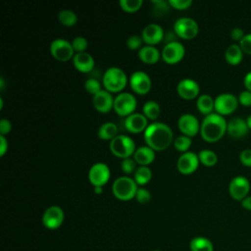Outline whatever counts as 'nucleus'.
I'll use <instances>...</instances> for the list:
<instances>
[{
	"mask_svg": "<svg viewBox=\"0 0 251 251\" xmlns=\"http://www.w3.org/2000/svg\"><path fill=\"white\" fill-rule=\"evenodd\" d=\"M143 138L146 145L154 151H163L172 144L174 133L167 124L154 122L146 127Z\"/></svg>",
	"mask_w": 251,
	"mask_h": 251,
	"instance_id": "1",
	"label": "nucleus"
},
{
	"mask_svg": "<svg viewBox=\"0 0 251 251\" xmlns=\"http://www.w3.org/2000/svg\"><path fill=\"white\" fill-rule=\"evenodd\" d=\"M227 122L224 116L218 113H212L203 119L200 126L202 138L207 142H216L226 132Z\"/></svg>",
	"mask_w": 251,
	"mask_h": 251,
	"instance_id": "2",
	"label": "nucleus"
},
{
	"mask_svg": "<svg viewBox=\"0 0 251 251\" xmlns=\"http://www.w3.org/2000/svg\"><path fill=\"white\" fill-rule=\"evenodd\" d=\"M102 83L107 91L120 92L126 87L127 76L121 68L110 67L103 74Z\"/></svg>",
	"mask_w": 251,
	"mask_h": 251,
	"instance_id": "3",
	"label": "nucleus"
},
{
	"mask_svg": "<svg viewBox=\"0 0 251 251\" xmlns=\"http://www.w3.org/2000/svg\"><path fill=\"white\" fill-rule=\"evenodd\" d=\"M137 183L129 176H123L116 178L112 185L114 196L121 201H128L135 198L137 191Z\"/></svg>",
	"mask_w": 251,
	"mask_h": 251,
	"instance_id": "4",
	"label": "nucleus"
},
{
	"mask_svg": "<svg viewBox=\"0 0 251 251\" xmlns=\"http://www.w3.org/2000/svg\"><path fill=\"white\" fill-rule=\"evenodd\" d=\"M135 143L131 137L126 134H118L110 141L111 152L121 159L130 158L135 152Z\"/></svg>",
	"mask_w": 251,
	"mask_h": 251,
	"instance_id": "5",
	"label": "nucleus"
},
{
	"mask_svg": "<svg viewBox=\"0 0 251 251\" xmlns=\"http://www.w3.org/2000/svg\"><path fill=\"white\" fill-rule=\"evenodd\" d=\"M136 106V98L129 92H121L115 97L114 110L119 116L127 117L133 114Z\"/></svg>",
	"mask_w": 251,
	"mask_h": 251,
	"instance_id": "6",
	"label": "nucleus"
},
{
	"mask_svg": "<svg viewBox=\"0 0 251 251\" xmlns=\"http://www.w3.org/2000/svg\"><path fill=\"white\" fill-rule=\"evenodd\" d=\"M174 30L176 35L182 39H192L197 35L199 26L195 20L188 17H182L175 22Z\"/></svg>",
	"mask_w": 251,
	"mask_h": 251,
	"instance_id": "7",
	"label": "nucleus"
},
{
	"mask_svg": "<svg viewBox=\"0 0 251 251\" xmlns=\"http://www.w3.org/2000/svg\"><path fill=\"white\" fill-rule=\"evenodd\" d=\"M50 53L58 61L66 62L75 56L72 42L65 38H56L50 44Z\"/></svg>",
	"mask_w": 251,
	"mask_h": 251,
	"instance_id": "8",
	"label": "nucleus"
},
{
	"mask_svg": "<svg viewBox=\"0 0 251 251\" xmlns=\"http://www.w3.org/2000/svg\"><path fill=\"white\" fill-rule=\"evenodd\" d=\"M238 103V97L233 93H221L215 98V111L222 116L229 115L235 111Z\"/></svg>",
	"mask_w": 251,
	"mask_h": 251,
	"instance_id": "9",
	"label": "nucleus"
},
{
	"mask_svg": "<svg viewBox=\"0 0 251 251\" xmlns=\"http://www.w3.org/2000/svg\"><path fill=\"white\" fill-rule=\"evenodd\" d=\"M111 176V171L108 165L102 162L93 164L88 171V179L93 186L105 185Z\"/></svg>",
	"mask_w": 251,
	"mask_h": 251,
	"instance_id": "10",
	"label": "nucleus"
},
{
	"mask_svg": "<svg viewBox=\"0 0 251 251\" xmlns=\"http://www.w3.org/2000/svg\"><path fill=\"white\" fill-rule=\"evenodd\" d=\"M65 220L63 209L57 205L48 207L42 215V224L48 229H57L62 226Z\"/></svg>",
	"mask_w": 251,
	"mask_h": 251,
	"instance_id": "11",
	"label": "nucleus"
},
{
	"mask_svg": "<svg viewBox=\"0 0 251 251\" xmlns=\"http://www.w3.org/2000/svg\"><path fill=\"white\" fill-rule=\"evenodd\" d=\"M184 54L185 48L183 44L179 41H174L165 45L162 50L161 57L167 64L173 65L178 63L184 57Z\"/></svg>",
	"mask_w": 251,
	"mask_h": 251,
	"instance_id": "12",
	"label": "nucleus"
},
{
	"mask_svg": "<svg viewBox=\"0 0 251 251\" xmlns=\"http://www.w3.org/2000/svg\"><path fill=\"white\" fill-rule=\"evenodd\" d=\"M250 190V182L244 176H236L229 181L228 192L229 195L238 201L244 199Z\"/></svg>",
	"mask_w": 251,
	"mask_h": 251,
	"instance_id": "13",
	"label": "nucleus"
},
{
	"mask_svg": "<svg viewBox=\"0 0 251 251\" xmlns=\"http://www.w3.org/2000/svg\"><path fill=\"white\" fill-rule=\"evenodd\" d=\"M128 81L133 92L137 94L144 95L151 89V78L145 72L136 71L132 73L129 76Z\"/></svg>",
	"mask_w": 251,
	"mask_h": 251,
	"instance_id": "14",
	"label": "nucleus"
},
{
	"mask_svg": "<svg viewBox=\"0 0 251 251\" xmlns=\"http://www.w3.org/2000/svg\"><path fill=\"white\" fill-rule=\"evenodd\" d=\"M199 163L200 161L198 158V154L191 151H187L179 156L176 162V167L180 174L190 175L197 170Z\"/></svg>",
	"mask_w": 251,
	"mask_h": 251,
	"instance_id": "15",
	"label": "nucleus"
},
{
	"mask_svg": "<svg viewBox=\"0 0 251 251\" xmlns=\"http://www.w3.org/2000/svg\"><path fill=\"white\" fill-rule=\"evenodd\" d=\"M200 124L197 118L192 114H182L177 120V126L184 135L192 137L200 131Z\"/></svg>",
	"mask_w": 251,
	"mask_h": 251,
	"instance_id": "16",
	"label": "nucleus"
},
{
	"mask_svg": "<svg viewBox=\"0 0 251 251\" xmlns=\"http://www.w3.org/2000/svg\"><path fill=\"white\" fill-rule=\"evenodd\" d=\"M176 92L181 98L190 100L199 96L200 87L198 82H196L194 79L186 77L178 81L176 85Z\"/></svg>",
	"mask_w": 251,
	"mask_h": 251,
	"instance_id": "17",
	"label": "nucleus"
},
{
	"mask_svg": "<svg viewBox=\"0 0 251 251\" xmlns=\"http://www.w3.org/2000/svg\"><path fill=\"white\" fill-rule=\"evenodd\" d=\"M165 32L161 25L158 24H149L144 26L141 37L143 42L146 43V45L154 46L155 44L161 42L164 39Z\"/></svg>",
	"mask_w": 251,
	"mask_h": 251,
	"instance_id": "18",
	"label": "nucleus"
},
{
	"mask_svg": "<svg viewBox=\"0 0 251 251\" xmlns=\"http://www.w3.org/2000/svg\"><path fill=\"white\" fill-rule=\"evenodd\" d=\"M114 100L111 92L107 91L106 89H102L97 94L93 95L92 103L94 108L99 113H108L112 109H114Z\"/></svg>",
	"mask_w": 251,
	"mask_h": 251,
	"instance_id": "19",
	"label": "nucleus"
},
{
	"mask_svg": "<svg viewBox=\"0 0 251 251\" xmlns=\"http://www.w3.org/2000/svg\"><path fill=\"white\" fill-rule=\"evenodd\" d=\"M148 126V119L141 113H133L125 120V127L131 133H139L145 131Z\"/></svg>",
	"mask_w": 251,
	"mask_h": 251,
	"instance_id": "20",
	"label": "nucleus"
},
{
	"mask_svg": "<svg viewBox=\"0 0 251 251\" xmlns=\"http://www.w3.org/2000/svg\"><path fill=\"white\" fill-rule=\"evenodd\" d=\"M249 127L246 120L242 117H234L227 122L226 132L234 138H240L247 134Z\"/></svg>",
	"mask_w": 251,
	"mask_h": 251,
	"instance_id": "21",
	"label": "nucleus"
},
{
	"mask_svg": "<svg viewBox=\"0 0 251 251\" xmlns=\"http://www.w3.org/2000/svg\"><path fill=\"white\" fill-rule=\"evenodd\" d=\"M73 63L75 68L80 73H89L94 68V59L93 57L87 52L75 53L73 58Z\"/></svg>",
	"mask_w": 251,
	"mask_h": 251,
	"instance_id": "22",
	"label": "nucleus"
},
{
	"mask_svg": "<svg viewBox=\"0 0 251 251\" xmlns=\"http://www.w3.org/2000/svg\"><path fill=\"white\" fill-rule=\"evenodd\" d=\"M155 159V151L149 146H140L135 149L133 154V160L140 166H147L151 164Z\"/></svg>",
	"mask_w": 251,
	"mask_h": 251,
	"instance_id": "23",
	"label": "nucleus"
},
{
	"mask_svg": "<svg viewBox=\"0 0 251 251\" xmlns=\"http://www.w3.org/2000/svg\"><path fill=\"white\" fill-rule=\"evenodd\" d=\"M138 57L143 63L153 65L159 61L161 53L154 46L144 45L138 50Z\"/></svg>",
	"mask_w": 251,
	"mask_h": 251,
	"instance_id": "24",
	"label": "nucleus"
},
{
	"mask_svg": "<svg viewBox=\"0 0 251 251\" xmlns=\"http://www.w3.org/2000/svg\"><path fill=\"white\" fill-rule=\"evenodd\" d=\"M243 58V51L239 44L232 43L228 45V47L226 49L225 52V59L226 61L232 66L238 65Z\"/></svg>",
	"mask_w": 251,
	"mask_h": 251,
	"instance_id": "25",
	"label": "nucleus"
},
{
	"mask_svg": "<svg viewBox=\"0 0 251 251\" xmlns=\"http://www.w3.org/2000/svg\"><path fill=\"white\" fill-rule=\"evenodd\" d=\"M196 106L200 113L207 116L212 114L213 110H215V99L209 94H201L197 97Z\"/></svg>",
	"mask_w": 251,
	"mask_h": 251,
	"instance_id": "26",
	"label": "nucleus"
},
{
	"mask_svg": "<svg viewBox=\"0 0 251 251\" xmlns=\"http://www.w3.org/2000/svg\"><path fill=\"white\" fill-rule=\"evenodd\" d=\"M118 135V126L113 122H106L98 128V136L104 140H113Z\"/></svg>",
	"mask_w": 251,
	"mask_h": 251,
	"instance_id": "27",
	"label": "nucleus"
},
{
	"mask_svg": "<svg viewBox=\"0 0 251 251\" xmlns=\"http://www.w3.org/2000/svg\"><path fill=\"white\" fill-rule=\"evenodd\" d=\"M190 251H214L212 241L204 236L193 237L189 243Z\"/></svg>",
	"mask_w": 251,
	"mask_h": 251,
	"instance_id": "28",
	"label": "nucleus"
},
{
	"mask_svg": "<svg viewBox=\"0 0 251 251\" xmlns=\"http://www.w3.org/2000/svg\"><path fill=\"white\" fill-rule=\"evenodd\" d=\"M152 178V171L148 166H139L134 174L133 179L137 183V185H144L148 183Z\"/></svg>",
	"mask_w": 251,
	"mask_h": 251,
	"instance_id": "29",
	"label": "nucleus"
},
{
	"mask_svg": "<svg viewBox=\"0 0 251 251\" xmlns=\"http://www.w3.org/2000/svg\"><path fill=\"white\" fill-rule=\"evenodd\" d=\"M142 111H143V115L151 121L156 120L161 112V108L160 105L154 101V100H149L147 102L144 103L143 107H142Z\"/></svg>",
	"mask_w": 251,
	"mask_h": 251,
	"instance_id": "30",
	"label": "nucleus"
},
{
	"mask_svg": "<svg viewBox=\"0 0 251 251\" xmlns=\"http://www.w3.org/2000/svg\"><path fill=\"white\" fill-rule=\"evenodd\" d=\"M198 158L200 163H202L206 167H213L218 162L217 154L209 149H202L198 153Z\"/></svg>",
	"mask_w": 251,
	"mask_h": 251,
	"instance_id": "31",
	"label": "nucleus"
},
{
	"mask_svg": "<svg viewBox=\"0 0 251 251\" xmlns=\"http://www.w3.org/2000/svg\"><path fill=\"white\" fill-rule=\"evenodd\" d=\"M59 22L66 26H73L77 22V16L76 14L72 10H62L58 14Z\"/></svg>",
	"mask_w": 251,
	"mask_h": 251,
	"instance_id": "32",
	"label": "nucleus"
},
{
	"mask_svg": "<svg viewBox=\"0 0 251 251\" xmlns=\"http://www.w3.org/2000/svg\"><path fill=\"white\" fill-rule=\"evenodd\" d=\"M191 137L181 134L179 136H177L175 140H174V146L175 148L179 151V152H187L189 147L191 146Z\"/></svg>",
	"mask_w": 251,
	"mask_h": 251,
	"instance_id": "33",
	"label": "nucleus"
},
{
	"mask_svg": "<svg viewBox=\"0 0 251 251\" xmlns=\"http://www.w3.org/2000/svg\"><path fill=\"white\" fill-rule=\"evenodd\" d=\"M142 5H143V0H121L120 1L121 8L127 13H133L138 11Z\"/></svg>",
	"mask_w": 251,
	"mask_h": 251,
	"instance_id": "34",
	"label": "nucleus"
},
{
	"mask_svg": "<svg viewBox=\"0 0 251 251\" xmlns=\"http://www.w3.org/2000/svg\"><path fill=\"white\" fill-rule=\"evenodd\" d=\"M84 88H85V90H86L88 93H90V94H92V95H95V94H97L99 91L102 90V89H101V83H100V81H99L97 78H95V77H89V78H87V79L85 80V82H84Z\"/></svg>",
	"mask_w": 251,
	"mask_h": 251,
	"instance_id": "35",
	"label": "nucleus"
},
{
	"mask_svg": "<svg viewBox=\"0 0 251 251\" xmlns=\"http://www.w3.org/2000/svg\"><path fill=\"white\" fill-rule=\"evenodd\" d=\"M72 45L73 48L75 50V52L76 53H81V52H86V48L88 45L87 39L83 36H76L73 39L72 41Z\"/></svg>",
	"mask_w": 251,
	"mask_h": 251,
	"instance_id": "36",
	"label": "nucleus"
},
{
	"mask_svg": "<svg viewBox=\"0 0 251 251\" xmlns=\"http://www.w3.org/2000/svg\"><path fill=\"white\" fill-rule=\"evenodd\" d=\"M121 168L122 171L126 174V175H130V174H134L136 168V162L131 159V158H126V159H123L122 163H121Z\"/></svg>",
	"mask_w": 251,
	"mask_h": 251,
	"instance_id": "37",
	"label": "nucleus"
},
{
	"mask_svg": "<svg viewBox=\"0 0 251 251\" xmlns=\"http://www.w3.org/2000/svg\"><path fill=\"white\" fill-rule=\"evenodd\" d=\"M142 37L136 34L130 35L127 39H126V46L128 47V49L130 50H139L142 46Z\"/></svg>",
	"mask_w": 251,
	"mask_h": 251,
	"instance_id": "38",
	"label": "nucleus"
},
{
	"mask_svg": "<svg viewBox=\"0 0 251 251\" xmlns=\"http://www.w3.org/2000/svg\"><path fill=\"white\" fill-rule=\"evenodd\" d=\"M135 199L140 204H147L151 199V193L146 188H138L135 194Z\"/></svg>",
	"mask_w": 251,
	"mask_h": 251,
	"instance_id": "39",
	"label": "nucleus"
},
{
	"mask_svg": "<svg viewBox=\"0 0 251 251\" xmlns=\"http://www.w3.org/2000/svg\"><path fill=\"white\" fill-rule=\"evenodd\" d=\"M170 6L176 10H186L192 4V0H169Z\"/></svg>",
	"mask_w": 251,
	"mask_h": 251,
	"instance_id": "40",
	"label": "nucleus"
},
{
	"mask_svg": "<svg viewBox=\"0 0 251 251\" xmlns=\"http://www.w3.org/2000/svg\"><path fill=\"white\" fill-rule=\"evenodd\" d=\"M152 3L154 4V10L157 12L156 14H167L171 7L169 2H165L163 0H154Z\"/></svg>",
	"mask_w": 251,
	"mask_h": 251,
	"instance_id": "41",
	"label": "nucleus"
},
{
	"mask_svg": "<svg viewBox=\"0 0 251 251\" xmlns=\"http://www.w3.org/2000/svg\"><path fill=\"white\" fill-rule=\"evenodd\" d=\"M239 46L241 47L243 53L251 55V32L243 36V38L239 41Z\"/></svg>",
	"mask_w": 251,
	"mask_h": 251,
	"instance_id": "42",
	"label": "nucleus"
},
{
	"mask_svg": "<svg viewBox=\"0 0 251 251\" xmlns=\"http://www.w3.org/2000/svg\"><path fill=\"white\" fill-rule=\"evenodd\" d=\"M239 160L244 166L251 167V148L243 149L239 154Z\"/></svg>",
	"mask_w": 251,
	"mask_h": 251,
	"instance_id": "43",
	"label": "nucleus"
},
{
	"mask_svg": "<svg viewBox=\"0 0 251 251\" xmlns=\"http://www.w3.org/2000/svg\"><path fill=\"white\" fill-rule=\"evenodd\" d=\"M238 101L243 106H251V91L243 90L238 95Z\"/></svg>",
	"mask_w": 251,
	"mask_h": 251,
	"instance_id": "44",
	"label": "nucleus"
},
{
	"mask_svg": "<svg viewBox=\"0 0 251 251\" xmlns=\"http://www.w3.org/2000/svg\"><path fill=\"white\" fill-rule=\"evenodd\" d=\"M12 129V124L7 119H1L0 121V135L8 134Z\"/></svg>",
	"mask_w": 251,
	"mask_h": 251,
	"instance_id": "45",
	"label": "nucleus"
},
{
	"mask_svg": "<svg viewBox=\"0 0 251 251\" xmlns=\"http://www.w3.org/2000/svg\"><path fill=\"white\" fill-rule=\"evenodd\" d=\"M244 35L245 34L243 32V29L240 27H233L230 30V37L235 41H240Z\"/></svg>",
	"mask_w": 251,
	"mask_h": 251,
	"instance_id": "46",
	"label": "nucleus"
},
{
	"mask_svg": "<svg viewBox=\"0 0 251 251\" xmlns=\"http://www.w3.org/2000/svg\"><path fill=\"white\" fill-rule=\"evenodd\" d=\"M8 150V141L4 135H0V156H4Z\"/></svg>",
	"mask_w": 251,
	"mask_h": 251,
	"instance_id": "47",
	"label": "nucleus"
},
{
	"mask_svg": "<svg viewBox=\"0 0 251 251\" xmlns=\"http://www.w3.org/2000/svg\"><path fill=\"white\" fill-rule=\"evenodd\" d=\"M178 36L176 35V33L175 32V30H168L167 32H165V35H164V38L165 40L167 41V43H171V42H174V41H177L176 38Z\"/></svg>",
	"mask_w": 251,
	"mask_h": 251,
	"instance_id": "48",
	"label": "nucleus"
},
{
	"mask_svg": "<svg viewBox=\"0 0 251 251\" xmlns=\"http://www.w3.org/2000/svg\"><path fill=\"white\" fill-rule=\"evenodd\" d=\"M243 83H244L246 90L251 91V71L245 74L244 78H243Z\"/></svg>",
	"mask_w": 251,
	"mask_h": 251,
	"instance_id": "49",
	"label": "nucleus"
},
{
	"mask_svg": "<svg viewBox=\"0 0 251 251\" xmlns=\"http://www.w3.org/2000/svg\"><path fill=\"white\" fill-rule=\"evenodd\" d=\"M241 205L244 209L251 211V195H247L244 199H242Z\"/></svg>",
	"mask_w": 251,
	"mask_h": 251,
	"instance_id": "50",
	"label": "nucleus"
},
{
	"mask_svg": "<svg viewBox=\"0 0 251 251\" xmlns=\"http://www.w3.org/2000/svg\"><path fill=\"white\" fill-rule=\"evenodd\" d=\"M103 192V186H94V193L101 194Z\"/></svg>",
	"mask_w": 251,
	"mask_h": 251,
	"instance_id": "51",
	"label": "nucleus"
},
{
	"mask_svg": "<svg viewBox=\"0 0 251 251\" xmlns=\"http://www.w3.org/2000/svg\"><path fill=\"white\" fill-rule=\"evenodd\" d=\"M245 120H246V123H247V126H248L249 129H251V114Z\"/></svg>",
	"mask_w": 251,
	"mask_h": 251,
	"instance_id": "52",
	"label": "nucleus"
},
{
	"mask_svg": "<svg viewBox=\"0 0 251 251\" xmlns=\"http://www.w3.org/2000/svg\"><path fill=\"white\" fill-rule=\"evenodd\" d=\"M0 81H1V84H0L1 86H0V88H1V90H2L3 87H4V78L1 77V78H0Z\"/></svg>",
	"mask_w": 251,
	"mask_h": 251,
	"instance_id": "53",
	"label": "nucleus"
},
{
	"mask_svg": "<svg viewBox=\"0 0 251 251\" xmlns=\"http://www.w3.org/2000/svg\"><path fill=\"white\" fill-rule=\"evenodd\" d=\"M0 109H3V98H0Z\"/></svg>",
	"mask_w": 251,
	"mask_h": 251,
	"instance_id": "54",
	"label": "nucleus"
},
{
	"mask_svg": "<svg viewBox=\"0 0 251 251\" xmlns=\"http://www.w3.org/2000/svg\"><path fill=\"white\" fill-rule=\"evenodd\" d=\"M152 251H161V250H152Z\"/></svg>",
	"mask_w": 251,
	"mask_h": 251,
	"instance_id": "55",
	"label": "nucleus"
}]
</instances>
